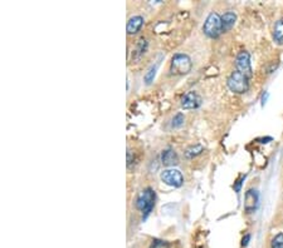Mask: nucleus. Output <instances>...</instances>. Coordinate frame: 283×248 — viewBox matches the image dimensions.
I'll return each mask as SVG.
<instances>
[{
    "label": "nucleus",
    "instance_id": "f257e3e1",
    "mask_svg": "<svg viewBox=\"0 0 283 248\" xmlns=\"http://www.w3.org/2000/svg\"><path fill=\"white\" fill-rule=\"evenodd\" d=\"M155 199H156V195L152 188H145L142 192L136 198V208L142 213L143 218L148 216L152 212L155 207Z\"/></svg>",
    "mask_w": 283,
    "mask_h": 248
},
{
    "label": "nucleus",
    "instance_id": "f03ea898",
    "mask_svg": "<svg viewBox=\"0 0 283 248\" xmlns=\"http://www.w3.org/2000/svg\"><path fill=\"white\" fill-rule=\"evenodd\" d=\"M203 32L209 38H216L223 33V23H221V16L218 13H211L205 19V23L203 25Z\"/></svg>",
    "mask_w": 283,
    "mask_h": 248
},
{
    "label": "nucleus",
    "instance_id": "7ed1b4c3",
    "mask_svg": "<svg viewBox=\"0 0 283 248\" xmlns=\"http://www.w3.org/2000/svg\"><path fill=\"white\" fill-rule=\"evenodd\" d=\"M226 84H228V88L234 93H245L248 91V77H245L244 74L235 70L229 75V78L226 80Z\"/></svg>",
    "mask_w": 283,
    "mask_h": 248
},
{
    "label": "nucleus",
    "instance_id": "20e7f679",
    "mask_svg": "<svg viewBox=\"0 0 283 248\" xmlns=\"http://www.w3.org/2000/svg\"><path fill=\"white\" fill-rule=\"evenodd\" d=\"M192 59L189 58L186 54L178 53L171 59V72H173L174 74H186V73L192 70Z\"/></svg>",
    "mask_w": 283,
    "mask_h": 248
},
{
    "label": "nucleus",
    "instance_id": "39448f33",
    "mask_svg": "<svg viewBox=\"0 0 283 248\" xmlns=\"http://www.w3.org/2000/svg\"><path fill=\"white\" fill-rule=\"evenodd\" d=\"M160 178H161V181L164 182L166 186H170V187L174 188L181 187L184 183L183 174H181V172L178 171V169H165V171L161 172V174H160Z\"/></svg>",
    "mask_w": 283,
    "mask_h": 248
},
{
    "label": "nucleus",
    "instance_id": "423d86ee",
    "mask_svg": "<svg viewBox=\"0 0 283 248\" xmlns=\"http://www.w3.org/2000/svg\"><path fill=\"white\" fill-rule=\"evenodd\" d=\"M235 67L238 72L244 74L245 77H251L252 75V67H251V55L248 51H240L235 59Z\"/></svg>",
    "mask_w": 283,
    "mask_h": 248
},
{
    "label": "nucleus",
    "instance_id": "0eeeda50",
    "mask_svg": "<svg viewBox=\"0 0 283 248\" xmlns=\"http://www.w3.org/2000/svg\"><path fill=\"white\" fill-rule=\"evenodd\" d=\"M202 104V98L195 92H189L181 99V107L184 109H197Z\"/></svg>",
    "mask_w": 283,
    "mask_h": 248
},
{
    "label": "nucleus",
    "instance_id": "6e6552de",
    "mask_svg": "<svg viewBox=\"0 0 283 248\" xmlns=\"http://www.w3.org/2000/svg\"><path fill=\"white\" fill-rule=\"evenodd\" d=\"M257 204H258V192L256 190H249L245 192L244 199V209L248 213L256 211Z\"/></svg>",
    "mask_w": 283,
    "mask_h": 248
},
{
    "label": "nucleus",
    "instance_id": "1a4fd4ad",
    "mask_svg": "<svg viewBox=\"0 0 283 248\" xmlns=\"http://www.w3.org/2000/svg\"><path fill=\"white\" fill-rule=\"evenodd\" d=\"M161 160L162 164L166 165V167H173L179 163V157L176 154V152L174 149H165L161 153Z\"/></svg>",
    "mask_w": 283,
    "mask_h": 248
},
{
    "label": "nucleus",
    "instance_id": "9d476101",
    "mask_svg": "<svg viewBox=\"0 0 283 248\" xmlns=\"http://www.w3.org/2000/svg\"><path fill=\"white\" fill-rule=\"evenodd\" d=\"M142 24H143L142 16L140 15L132 16L129 22H127V28H126L127 33H129V34H136V33L141 29Z\"/></svg>",
    "mask_w": 283,
    "mask_h": 248
},
{
    "label": "nucleus",
    "instance_id": "9b49d317",
    "mask_svg": "<svg viewBox=\"0 0 283 248\" xmlns=\"http://www.w3.org/2000/svg\"><path fill=\"white\" fill-rule=\"evenodd\" d=\"M237 20V15L233 11H226L223 16H221V23H223V32H228L232 29Z\"/></svg>",
    "mask_w": 283,
    "mask_h": 248
},
{
    "label": "nucleus",
    "instance_id": "f8f14e48",
    "mask_svg": "<svg viewBox=\"0 0 283 248\" xmlns=\"http://www.w3.org/2000/svg\"><path fill=\"white\" fill-rule=\"evenodd\" d=\"M273 38L278 44H283V19L277 20L273 29Z\"/></svg>",
    "mask_w": 283,
    "mask_h": 248
},
{
    "label": "nucleus",
    "instance_id": "ddd939ff",
    "mask_svg": "<svg viewBox=\"0 0 283 248\" xmlns=\"http://www.w3.org/2000/svg\"><path fill=\"white\" fill-rule=\"evenodd\" d=\"M203 146H200V144H197V146H193V147L188 148L185 152V157L186 158H194L197 157V155H199L200 153L203 152Z\"/></svg>",
    "mask_w": 283,
    "mask_h": 248
},
{
    "label": "nucleus",
    "instance_id": "4468645a",
    "mask_svg": "<svg viewBox=\"0 0 283 248\" xmlns=\"http://www.w3.org/2000/svg\"><path fill=\"white\" fill-rule=\"evenodd\" d=\"M157 65H159V64H156V65H155V67H151L150 69H148V72L145 74L146 84H150V83L152 82V80H154L155 74H156V70H157Z\"/></svg>",
    "mask_w": 283,
    "mask_h": 248
},
{
    "label": "nucleus",
    "instance_id": "2eb2a0df",
    "mask_svg": "<svg viewBox=\"0 0 283 248\" xmlns=\"http://www.w3.org/2000/svg\"><path fill=\"white\" fill-rule=\"evenodd\" d=\"M271 248H283V233H278L271 243Z\"/></svg>",
    "mask_w": 283,
    "mask_h": 248
},
{
    "label": "nucleus",
    "instance_id": "dca6fc26",
    "mask_svg": "<svg viewBox=\"0 0 283 248\" xmlns=\"http://www.w3.org/2000/svg\"><path fill=\"white\" fill-rule=\"evenodd\" d=\"M183 124H184V115L181 114V113H179V114H176L175 117L173 118L171 127H173V128H179V127H181Z\"/></svg>",
    "mask_w": 283,
    "mask_h": 248
},
{
    "label": "nucleus",
    "instance_id": "f3484780",
    "mask_svg": "<svg viewBox=\"0 0 283 248\" xmlns=\"http://www.w3.org/2000/svg\"><path fill=\"white\" fill-rule=\"evenodd\" d=\"M150 248H169V243H167L166 241L154 240L151 242Z\"/></svg>",
    "mask_w": 283,
    "mask_h": 248
},
{
    "label": "nucleus",
    "instance_id": "a211bd4d",
    "mask_svg": "<svg viewBox=\"0 0 283 248\" xmlns=\"http://www.w3.org/2000/svg\"><path fill=\"white\" fill-rule=\"evenodd\" d=\"M249 240H251V235H245V237L242 240V246H243V247H245V246L248 245Z\"/></svg>",
    "mask_w": 283,
    "mask_h": 248
}]
</instances>
